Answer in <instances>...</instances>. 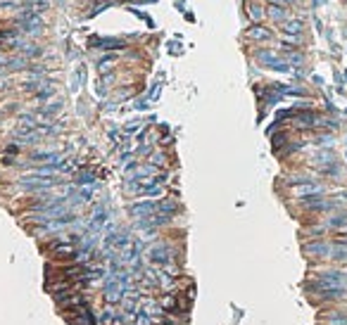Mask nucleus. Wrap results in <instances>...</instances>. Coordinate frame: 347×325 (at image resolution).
<instances>
[{
  "instance_id": "nucleus-19",
  "label": "nucleus",
  "mask_w": 347,
  "mask_h": 325,
  "mask_svg": "<svg viewBox=\"0 0 347 325\" xmlns=\"http://www.w3.org/2000/svg\"><path fill=\"white\" fill-rule=\"evenodd\" d=\"M3 3H5V0H3Z\"/></svg>"
},
{
  "instance_id": "nucleus-12",
  "label": "nucleus",
  "mask_w": 347,
  "mask_h": 325,
  "mask_svg": "<svg viewBox=\"0 0 347 325\" xmlns=\"http://www.w3.org/2000/svg\"><path fill=\"white\" fill-rule=\"evenodd\" d=\"M266 17L274 21H281L283 24L285 19H288V12H285V7L283 5H269L266 7Z\"/></svg>"
},
{
  "instance_id": "nucleus-8",
  "label": "nucleus",
  "mask_w": 347,
  "mask_h": 325,
  "mask_svg": "<svg viewBox=\"0 0 347 325\" xmlns=\"http://www.w3.org/2000/svg\"><path fill=\"white\" fill-rule=\"evenodd\" d=\"M257 60H259V64L274 67V69H278V71H288V64H281V62H285V60H281V57H278L276 52H271V50H259Z\"/></svg>"
},
{
  "instance_id": "nucleus-1",
  "label": "nucleus",
  "mask_w": 347,
  "mask_h": 325,
  "mask_svg": "<svg viewBox=\"0 0 347 325\" xmlns=\"http://www.w3.org/2000/svg\"><path fill=\"white\" fill-rule=\"evenodd\" d=\"M145 259L155 268H164L169 263H179L181 266V252L174 249L171 245H153V247H147Z\"/></svg>"
},
{
  "instance_id": "nucleus-4",
  "label": "nucleus",
  "mask_w": 347,
  "mask_h": 325,
  "mask_svg": "<svg viewBox=\"0 0 347 325\" xmlns=\"http://www.w3.org/2000/svg\"><path fill=\"white\" fill-rule=\"evenodd\" d=\"M153 214H157V200H140V202H133L129 207V216H133L136 221Z\"/></svg>"
},
{
  "instance_id": "nucleus-16",
  "label": "nucleus",
  "mask_w": 347,
  "mask_h": 325,
  "mask_svg": "<svg viewBox=\"0 0 347 325\" xmlns=\"http://www.w3.org/2000/svg\"><path fill=\"white\" fill-rule=\"evenodd\" d=\"M93 45H97V48H114V50L126 48V43L117 41V38H105V41H97V43H93Z\"/></svg>"
},
{
  "instance_id": "nucleus-10",
  "label": "nucleus",
  "mask_w": 347,
  "mask_h": 325,
  "mask_svg": "<svg viewBox=\"0 0 347 325\" xmlns=\"http://www.w3.org/2000/svg\"><path fill=\"white\" fill-rule=\"evenodd\" d=\"M281 29H283V34H288V36H300L302 29H305V24L300 19H290V17H288V19L281 24Z\"/></svg>"
},
{
  "instance_id": "nucleus-11",
  "label": "nucleus",
  "mask_w": 347,
  "mask_h": 325,
  "mask_svg": "<svg viewBox=\"0 0 347 325\" xmlns=\"http://www.w3.org/2000/svg\"><path fill=\"white\" fill-rule=\"evenodd\" d=\"M55 95V88H53V83L50 86H45V88H41V90H36L34 95H31V100H34L36 104H45L50 100V97Z\"/></svg>"
},
{
  "instance_id": "nucleus-9",
  "label": "nucleus",
  "mask_w": 347,
  "mask_h": 325,
  "mask_svg": "<svg viewBox=\"0 0 347 325\" xmlns=\"http://www.w3.org/2000/svg\"><path fill=\"white\" fill-rule=\"evenodd\" d=\"M245 10H247V17H250L255 24H259V21L266 17V10H264V3H259V0H247V5H245Z\"/></svg>"
},
{
  "instance_id": "nucleus-18",
  "label": "nucleus",
  "mask_w": 347,
  "mask_h": 325,
  "mask_svg": "<svg viewBox=\"0 0 347 325\" xmlns=\"http://www.w3.org/2000/svg\"><path fill=\"white\" fill-rule=\"evenodd\" d=\"M331 242L340 245V247H347V233H335V235H333V240H331Z\"/></svg>"
},
{
  "instance_id": "nucleus-6",
  "label": "nucleus",
  "mask_w": 347,
  "mask_h": 325,
  "mask_svg": "<svg viewBox=\"0 0 347 325\" xmlns=\"http://www.w3.org/2000/svg\"><path fill=\"white\" fill-rule=\"evenodd\" d=\"M245 38L255 43H269V41H274V31L266 29L264 24H252V26L245 29Z\"/></svg>"
},
{
  "instance_id": "nucleus-3",
  "label": "nucleus",
  "mask_w": 347,
  "mask_h": 325,
  "mask_svg": "<svg viewBox=\"0 0 347 325\" xmlns=\"http://www.w3.org/2000/svg\"><path fill=\"white\" fill-rule=\"evenodd\" d=\"M331 249H333V242H326V240H312V242H305L302 252L312 259H328L331 256Z\"/></svg>"
},
{
  "instance_id": "nucleus-17",
  "label": "nucleus",
  "mask_w": 347,
  "mask_h": 325,
  "mask_svg": "<svg viewBox=\"0 0 347 325\" xmlns=\"http://www.w3.org/2000/svg\"><path fill=\"white\" fill-rule=\"evenodd\" d=\"M31 7H34L36 14H41V12H45V10L50 7V0H31Z\"/></svg>"
},
{
  "instance_id": "nucleus-7",
  "label": "nucleus",
  "mask_w": 347,
  "mask_h": 325,
  "mask_svg": "<svg viewBox=\"0 0 347 325\" xmlns=\"http://www.w3.org/2000/svg\"><path fill=\"white\" fill-rule=\"evenodd\" d=\"M292 195H295V197H300V200H305V197H314V195H324V185L312 183V180H305V183L292 185Z\"/></svg>"
},
{
  "instance_id": "nucleus-2",
  "label": "nucleus",
  "mask_w": 347,
  "mask_h": 325,
  "mask_svg": "<svg viewBox=\"0 0 347 325\" xmlns=\"http://www.w3.org/2000/svg\"><path fill=\"white\" fill-rule=\"evenodd\" d=\"M64 159L62 152H57V150H50V147H36L29 152V164H60Z\"/></svg>"
},
{
  "instance_id": "nucleus-14",
  "label": "nucleus",
  "mask_w": 347,
  "mask_h": 325,
  "mask_svg": "<svg viewBox=\"0 0 347 325\" xmlns=\"http://www.w3.org/2000/svg\"><path fill=\"white\" fill-rule=\"evenodd\" d=\"M167 154L164 152H153L150 157H147V164H153V166H157L160 171H164V166H167Z\"/></svg>"
},
{
  "instance_id": "nucleus-5",
  "label": "nucleus",
  "mask_w": 347,
  "mask_h": 325,
  "mask_svg": "<svg viewBox=\"0 0 347 325\" xmlns=\"http://www.w3.org/2000/svg\"><path fill=\"white\" fill-rule=\"evenodd\" d=\"M17 29H19V34H41L43 31V19L41 14H27L24 19H17Z\"/></svg>"
},
{
  "instance_id": "nucleus-15",
  "label": "nucleus",
  "mask_w": 347,
  "mask_h": 325,
  "mask_svg": "<svg viewBox=\"0 0 347 325\" xmlns=\"http://www.w3.org/2000/svg\"><path fill=\"white\" fill-rule=\"evenodd\" d=\"M114 64H117V55H105V57H100V62H97V71L105 74V71L110 69V67H114Z\"/></svg>"
},
{
  "instance_id": "nucleus-13",
  "label": "nucleus",
  "mask_w": 347,
  "mask_h": 325,
  "mask_svg": "<svg viewBox=\"0 0 347 325\" xmlns=\"http://www.w3.org/2000/svg\"><path fill=\"white\" fill-rule=\"evenodd\" d=\"M95 183V173L93 171H79V176L74 178V185L81 187V185H93Z\"/></svg>"
}]
</instances>
